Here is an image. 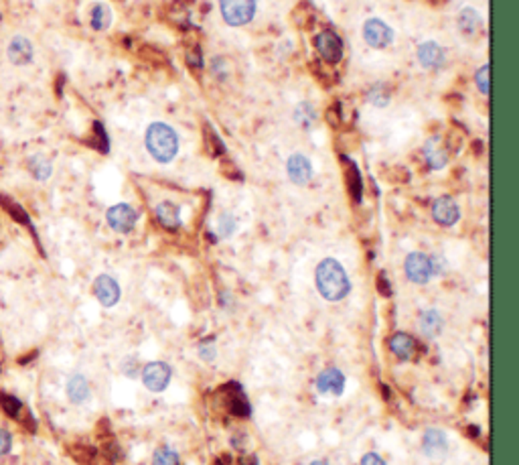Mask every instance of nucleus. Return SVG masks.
Here are the masks:
<instances>
[{
  "mask_svg": "<svg viewBox=\"0 0 519 465\" xmlns=\"http://www.w3.org/2000/svg\"><path fill=\"white\" fill-rule=\"evenodd\" d=\"M316 289L323 299L327 301H341L345 299L347 293L351 291V282L349 276L345 273L343 264L337 262L335 258H325L319 266H316Z\"/></svg>",
  "mask_w": 519,
  "mask_h": 465,
  "instance_id": "obj_1",
  "label": "nucleus"
},
{
  "mask_svg": "<svg viewBox=\"0 0 519 465\" xmlns=\"http://www.w3.org/2000/svg\"><path fill=\"white\" fill-rule=\"evenodd\" d=\"M150 157L159 163H170L179 152V136L165 122H152L145 136Z\"/></svg>",
  "mask_w": 519,
  "mask_h": 465,
  "instance_id": "obj_2",
  "label": "nucleus"
},
{
  "mask_svg": "<svg viewBox=\"0 0 519 465\" xmlns=\"http://www.w3.org/2000/svg\"><path fill=\"white\" fill-rule=\"evenodd\" d=\"M219 8L229 27H244L256 15V0H219Z\"/></svg>",
  "mask_w": 519,
  "mask_h": 465,
  "instance_id": "obj_3",
  "label": "nucleus"
},
{
  "mask_svg": "<svg viewBox=\"0 0 519 465\" xmlns=\"http://www.w3.org/2000/svg\"><path fill=\"white\" fill-rule=\"evenodd\" d=\"M105 220H108V226L118 234H130L136 226V220H138V212L128 206V203H116L112 206L108 213H105Z\"/></svg>",
  "mask_w": 519,
  "mask_h": 465,
  "instance_id": "obj_4",
  "label": "nucleus"
},
{
  "mask_svg": "<svg viewBox=\"0 0 519 465\" xmlns=\"http://www.w3.org/2000/svg\"><path fill=\"white\" fill-rule=\"evenodd\" d=\"M140 374H142L145 386L150 392H163L170 382L173 370L166 362H150L142 368Z\"/></svg>",
  "mask_w": 519,
  "mask_h": 465,
  "instance_id": "obj_5",
  "label": "nucleus"
},
{
  "mask_svg": "<svg viewBox=\"0 0 519 465\" xmlns=\"http://www.w3.org/2000/svg\"><path fill=\"white\" fill-rule=\"evenodd\" d=\"M224 399H226V404H228V410L233 415V417H240V419H246L251 415V406H249L248 399L244 394V388L237 384V382H229L226 386L219 388Z\"/></svg>",
  "mask_w": 519,
  "mask_h": 465,
  "instance_id": "obj_6",
  "label": "nucleus"
},
{
  "mask_svg": "<svg viewBox=\"0 0 519 465\" xmlns=\"http://www.w3.org/2000/svg\"><path fill=\"white\" fill-rule=\"evenodd\" d=\"M363 39L374 49H383L394 41V31L381 19H370L363 24Z\"/></svg>",
  "mask_w": 519,
  "mask_h": 465,
  "instance_id": "obj_7",
  "label": "nucleus"
},
{
  "mask_svg": "<svg viewBox=\"0 0 519 465\" xmlns=\"http://www.w3.org/2000/svg\"><path fill=\"white\" fill-rule=\"evenodd\" d=\"M406 276L416 282V285H426L432 276V266H430V258L422 252H412L408 254L406 258Z\"/></svg>",
  "mask_w": 519,
  "mask_h": 465,
  "instance_id": "obj_8",
  "label": "nucleus"
},
{
  "mask_svg": "<svg viewBox=\"0 0 519 465\" xmlns=\"http://www.w3.org/2000/svg\"><path fill=\"white\" fill-rule=\"evenodd\" d=\"M6 57H8L10 64L17 65V67L29 65L33 62V57H35V47H33V43L29 41L27 37L15 35L8 41V45H6Z\"/></svg>",
  "mask_w": 519,
  "mask_h": 465,
  "instance_id": "obj_9",
  "label": "nucleus"
},
{
  "mask_svg": "<svg viewBox=\"0 0 519 465\" xmlns=\"http://www.w3.org/2000/svg\"><path fill=\"white\" fill-rule=\"evenodd\" d=\"M316 49H319L321 57L331 62V64H337V62L343 59V41L332 31H323L316 37Z\"/></svg>",
  "mask_w": 519,
  "mask_h": 465,
  "instance_id": "obj_10",
  "label": "nucleus"
},
{
  "mask_svg": "<svg viewBox=\"0 0 519 465\" xmlns=\"http://www.w3.org/2000/svg\"><path fill=\"white\" fill-rule=\"evenodd\" d=\"M94 295L104 307H114L120 301V285L112 276L100 275L94 282Z\"/></svg>",
  "mask_w": 519,
  "mask_h": 465,
  "instance_id": "obj_11",
  "label": "nucleus"
},
{
  "mask_svg": "<svg viewBox=\"0 0 519 465\" xmlns=\"http://www.w3.org/2000/svg\"><path fill=\"white\" fill-rule=\"evenodd\" d=\"M432 217H434V222H438L440 226H455L458 222V217H460V210H458L457 201L453 199V197H448V195H442V197H438L437 201H434V206H432Z\"/></svg>",
  "mask_w": 519,
  "mask_h": 465,
  "instance_id": "obj_12",
  "label": "nucleus"
},
{
  "mask_svg": "<svg viewBox=\"0 0 519 465\" xmlns=\"http://www.w3.org/2000/svg\"><path fill=\"white\" fill-rule=\"evenodd\" d=\"M343 388H345V374L337 368H327L316 376V390L321 394L341 396Z\"/></svg>",
  "mask_w": 519,
  "mask_h": 465,
  "instance_id": "obj_13",
  "label": "nucleus"
},
{
  "mask_svg": "<svg viewBox=\"0 0 519 465\" xmlns=\"http://www.w3.org/2000/svg\"><path fill=\"white\" fill-rule=\"evenodd\" d=\"M286 171H288L291 181L292 183H296V185H307V183L311 181L312 177L311 161H309L305 155H300V152L292 155L291 159H288Z\"/></svg>",
  "mask_w": 519,
  "mask_h": 465,
  "instance_id": "obj_14",
  "label": "nucleus"
},
{
  "mask_svg": "<svg viewBox=\"0 0 519 465\" xmlns=\"http://www.w3.org/2000/svg\"><path fill=\"white\" fill-rule=\"evenodd\" d=\"M422 451L428 457H432V459L444 457V453L448 451V439H446V435L442 431H438V429H428L424 433V439H422Z\"/></svg>",
  "mask_w": 519,
  "mask_h": 465,
  "instance_id": "obj_15",
  "label": "nucleus"
},
{
  "mask_svg": "<svg viewBox=\"0 0 519 465\" xmlns=\"http://www.w3.org/2000/svg\"><path fill=\"white\" fill-rule=\"evenodd\" d=\"M418 62H420L422 67H426V69L442 67V64H444V51H442V47L434 41L422 43V45L418 47Z\"/></svg>",
  "mask_w": 519,
  "mask_h": 465,
  "instance_id": "obj_16",
  "label": "nucleus"
},
{
  "mask_svg": "<svg viewBox=\"0 0 519 465\" xmlns=\"http://www.w3.org/2000/svg\"><path fill=\"white\" fill-rule=\"evenodd\" d=\"M422 150H424V159L428 161V165H430L432 169H442V167L446 165V161H448L446 147H444L442 138H438V136L428 138Z\"/></svg>",
  "mask_w": 519,
  "mask_h": 465,
  "instance_id": "obj_17",
  "label": "nucleus"
},
{
  "mask_svg": "<svg viewBox=\"0 0 519 465\" xmlns=\"http://www.w3.org/2000/svg\"><path fill=\"white\" fill-rule=\"evenodd\" d=\"M418 327H420V334L424 338H437L438 334L442 331V317L437 309H426L420 313L418 317Z\"/></svg>",
  "mask_w": 519,
  "mask_h": 465,
  "instance_id": "obj_18",
  "label": "nucleus"
},
{
  "mask_svg": "<svg viewBox=\"0 0 519 465\" xmlns=\"http://www.w3.org/2000/svg\"><path fill=\"white\" fill-rule=\"evenodd\" d=\"M390 350L394 352L400 359H410L416 350V341L412 336L404 334V331H397L390 338Z\"/></svg>",
  "mask_w": 519,
  "mask_h": 465,
  "instance_id": "obj_19",
  "label": "nucleus"
},
{
  "mask_svg": "<svg viewBox=\"0 0 519 465\" xmlns=\"http://www.w3.org/2000/svg\"><path fill=\"white\" fill-rule=\"evenodd\" d=\"M67 396L73 404H82L89 399V384L82 374H73L67 380Z\"/></svg>",
  "mask_w": 519,
  "mask_h": 465,
  "instance_id": "obj_20",
  "label": "nucleus"
},
{
  "mask_svg": "<svg viewBox=\"0 0 519 465\" xmlns=\"http://www.w3.org/2000/svg\"><path fill=\"white\" fill-rule=\"evenodd\" d=\"M156 217H159V222L165 226L166 230H177L179 224H181V212L170 201H163V203L156 206Z\"/></svg>",
  "mask_w": 519,
  "mask_h": 465,
  "instance_id": "obj_21",
  "label": "nucleus"
},
{
  "mask_svg": "<svg viewBox=\"0 0 519 465\" xmlns=\"http://www.w3.org/2000/svg\"><path fill=\"white\" fill-rule=\"evenodd\" d=\"M89 24L96 31H105L112 24V10H110V6L104 4V2L94 4L92 6V13H89Z\"/></svg>",
  "mask_w": 519,
  "mask_h": 465,
  "instance_id": "obj_22",
  "label": "nucleus"
},
{
  "mask_svg": "<svg viewBox=\"0 0 519 465\" xmlns=\"http://www.w3.org/2000/svg\"><path fill=\"white\" fill-rule=\"evenodd\" d=\"M29 171L31 175L37 179V181H47L53 173V167H51V161L43 155H33L29 159Z\"/></svg>",
  "mask_w": 519,
  "mask_h": 465,
  "instance_id": "obj_23",
  "label": "nucleus"
},
{
  "mask_svg": "<svg viewBox=\"0 0 519 465\" xmlns=\"http://www.w3.org/2000/svg\"><path fill=\"white\" fill-rule=\"evenodd\" d=\"M0 408L6 417L15 419V421H21L22 410H24V404H22L17 396L13 394H6V392H0Z\"/></svg>",
  "mask_w": 519,
  "mask_h": 465,
  "instance_id": "obj_24",
  "label": "nucleus"
},
{
  "mask_svg": "<svg viewBox=\"0 0 519 465\" xmlns=\"http://www.w3.org/2000/svg\"><path fill=\"white\" fill-rule=\"evenodd\" d=\"M458 24H460V29L465 33H475L478 29V24H481V17H478V13L475 8L465 6L460 10V15H458Z\"/></svg>",
  "mask_w": 519,
  "mask_h": 465,
  "instance_id": "obj_25",
  "label": "nucleus"
},
{
  "mask_svg": "<svg viewBox=\"0 0 519 465\" xmlns=\"http://www.w3.org/2000/svg\"><path fill=\"white\" fill-rule=\"evenodd\" d=\"M152 465H181V459L170 447H159L152 457Z\"/></svg>",
  "mask_w": 519,
  "mask_h": 465,
  "instance_id": "obj_26",
  "label": "nucleus"
},
{
  "mask_svg": "<svg viewBox=\"0 0 519 465\" xmlns=\"http://www.w3.org/2000/svg\"><path fill=\"white\" fill-rule=\"evenodd\" d=\"M367 100L377 108H383L388 102H390V92L386 90V85L383 84H375L372 90H370V94H367Z\"/></svg>",
  "mask_w": 519,
  "mask_h": 465,
  "instance_id": "obj_27",
  "label": "nucleus"
},
{
  "mask_svg": "<svg viewBox=\"0 0 519 465\" xmlns=\"http://www.w3.org/2000/svg\"><path fill=\"white\" fill-rule=\"evenodd\" d=\"M347 165V177H349V189L353 193V197L359 201L361 197V177H359V169L355 167L351 161H345Z\"/></svg>",
  "mask_w": 519,
  "mask_h": 465,
  "instance_id": "obj_28",
  "label": "nucleus"
},
{
  "mask_svg": "<svg viewBox=\"0 0 519 465\" xmlns=\"http://www.w3.org/2000/svg\"><path fill=\"white\" fill-rule=\"evenodd\" d=\"M235 230V217L231 215V213H224L221 217H219V234L224 236V238H228L231 236Z\"/></svg>",
  "mask_w": 519,
  "mask_h": 465,
  "instance_id": "obj_29",
  "label": "nucleus"
},
{
  "mask_svg": "<svg viewBox=\"0 0 519 465\" xmlns=\"http://www.w3.org/2000/svg\"><path fill=\"white\" fill-rule=\"evenodd\" d=\"M477 85L483 94H489V65H483L477 71Z\"/></svg>",
  "mask_w": 519,
  "mask_h": 465,
  "instance_id": "obj_30",
  "label": "nucleus"
},
{
  "mask_svg": "<svg viewBox=\"0 0 519 465\" xmlns=\"http://www.w3.org/2000/svg\"><path fill=\"white\" fill-rule=\"evenodd\" d=\"M10 447H13V435L8 431L0 429V457L2 455H8Z\"/></svg>",
  "mask_w": 519,
  "mask_h": 465,
  "instance_id": "obj_31",
  "label": "nucleus"
},
{
  "mask_svg": "<svg viewBox=\"0 0 519 465\" xmlns=\"http://www.w3.org/2000/svg\"><path fill=\"white\" fill-rule=\"evenodd\" d=\"M122 372H124V376H128V378H136L138 374V362H136V358H126L124 359V364H122Z\"/></svg>",
  "mask_w": 519,
  "mask_h": 465,
  "instance_id": "obj_32",
  "label": "nucleus"
},
{
  "mask_svg": "<svg viewBox=\"0 0 519 465\" xmlns=\"http://www.w3.org/2000/svg\"><path fill=\"white\" fill-rule=\"evenodd\" d=\"M199 354H201V358L203 359L211 362V359H215V348H213V345H207V343H201V345H199Z\"/></svg>",
  "mask_w": 519,
  "mask_h": 465,
  "instance_id": "obj_33",
  "label": "nucleus"
},
{
  "mask_svg": "<svg viewBox=\"0 0 519 465\" xmlns=\"http://www.w3.org/2000/svg\"><path fill=\"white\" fill-rule=\"evenodd\" d=\"M361 465H386V462L377 453H367V455H363Z\"/></svg>",
  "mask_w": 519,
  "mask_h": 465,
  "instance_id": "obj_34",
  "label": "nucleus"
},
{
  "mask_svg": "<svg viewBox=\"0 0 519 465\" xmlns=\"http://www.w3.org/2000/svg\"><path fill=\"white\" fill-rule=\"evenodd\" d=\"M377 287H379V293L383 296H390L392 295V287L388 285V280H386V275L381 273L379 275V280H377Z\"/></svg>",
  "mask_w": 519,
  "mask_h": 465,
  "instance_id": "obj_35",
  "label": "nucleus"
},
{
  "mask_svg": "<svg viewBox=\"0 0 519 465\" xmlns=\"http://www.w3.org/2000/svg\"><path fill=\"white\" fill-rule=\"evenodd\" d=\"M240 464H242V465H258V462H256V457H242V459H240Z\"/></svg>",
  "mask_w": 519,
  "mask_h": 465,
  "instance_id": "obj_36",
  "label": "nucleus"
},
{
  "mask_svg": "<svg viewBox=\"0 0 519 465\" xmlns=\"http://www.w3.org/2000/svg\"><path fill=\"white\" fill-rule=\"evenodd\" d=\"M311 465H329V464H327V462H312Z\"/></svg>",
  "mask_w": 519,
  "mask_h": 465,
  "instance_id": "obj_37",
  "label": "nucleus"
}]
</instances>
